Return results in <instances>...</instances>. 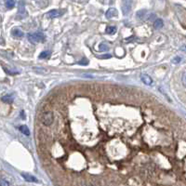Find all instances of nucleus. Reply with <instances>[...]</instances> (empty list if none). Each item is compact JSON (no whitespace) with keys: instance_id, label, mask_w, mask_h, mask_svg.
Listing matches in <instances>:
<instances>
[{"instance_id":"a211bd4d","label":"nucleus","mask_w":186,"mask_h":186,"mask_svg":"<svg viewBox=\"0 0 186 186\" xmlns=\"http://www.w3.org/2000/svg\"><path fill=\"white\" fill-rule=\"evenodd\" d=\"M181 82H183V85L186 87V73H184L181 76Z\"/></svg>"},{"instance_id":"f3484780","label":"nucleus","mask_w":186,"mask_h":186,"mask_svg":"<svg viewBox=\"0 0 186 186\" xmlns=\"http://www.w3.org/2000/svg\"><path fill=\"white\" fill-rule=\"evenodd\" d=\"M10 185V183L8 180H6L5 179H1V186H8Z\"/></svg>"},{"instance_id":"0eeeda50","label":"nucleus","mask_w":186,"mask_h":186,"mask_svg":"<svg viewBox=\"0 0 186 186\" xmlns=\"http://www.w3.org/2000/svg\"><path fill=\"white\" fill-rule=\"evenodd\" d=\"M141 81H143L145 85H152V83H153V79L150 77L148 74H143L141 76Z\"/></svg>"},{"instance_id":"ddd939ff","label":"nucleus","mask_w":186,"mask_h":186,"mask_svg":"<svg viewBox=\"0 0 186 186\" xmlns=\"http://www.w3.org/2000/svg\"><path fill=\"white\" fill-rule=\"evenodd\" d=\"M16 0H6V7L8 10H12L15 7Z\"/></svg>"},{"instance_id":"f257e3e1","label":"nucleus","mask_w":186,"mask_h":186,"mask_svg":"<svg viewBox=\"0 0 186 186\" xmlns=\"http://www.w3.org/2000/svg\"><path fill=\"white\" fill-rule=\"evenodd\" d=\"M28 40L33 43V44H37V43H40L45 41V35L42 33H33V34H28Z\"/></svg>"},{"instance_id":"423d86ee","label":"nucleus","mask_w":186,"mask_h":186,"mask_svg":"<svg viewBox=\"0 0 186 186\" xmlns=\"http://www.w3.org/2000/svg\"><path fill=\"white\" fill-rule=\"evenodd\" d=\"M116 16H117V10L114 8H109V10L105 13V17L107 18V19H112V18L116 17Z\"/></svg>"},{"instance_id":"4468645a","label":"nucleus","mask_w":186,"mask_h":186,"mask_svg":"<svg viewBox=\"0 0 186 186\" xmlns=\"http://www.w3.org/2000/svg\"><path fill=\"white\" fill-rule=\"evenodd\" d=\"M50 55V50H46V51H43L39 54V59H47L48 58Z\"/></svg>"},{"instance_id":"f03ea898","label":"nucleus","mask_w":186,"mask_h":186,"mask_svg":"<svg viewBox=\"0 0 186 186\" xmlns=\"http://www.w3.org/2000/svg\"><path fill=\"white\" fill-rule=\"evenodd\" d=\"M41 122L45 126H50L53 122V113L50 111L44 113L41 116Z\"/></svg>"},{"instance_id":"dca6fc26","label":"nucleus","mask_w":186,"mask_h":186,"mask_svg":"<svg viewBox=\"0 0 186 186\" xmlns=\"http://www.w3.org/2000/svg\"><path fill=\"white\" fill-rule=\"evenodd\" d=\"M172 61V63H174V64H178V63H180V61H181V57H179V56H177V57H175V58L171 61Z\"/></svg>"},{"instance_id":"6ab92c4d","label":"nucleus","mask_w":186,"mask_h":186,"mask_svg":"<svg viewBox=\"0 0 186 186\" xmlns=\"http://www.w3.org/2000/svg\"><path fill=\"white\" fill-rule=\"evenodd\" d=\"M78 63H79V64H82V65H87V64L88 63V61H87V59H83L82 61H78Z\"/></svg>"},{"instance_id":"f8f14e48","label":"nucleus","mask_w":186,"mask_h":186,"mask_svg":"<svg viewBox=\"0 0 186 186\" xmlns=\"http://www.w3.org/2000/svg\"><path fill=\"white\" fill-rule=\"evenodd\" d=\"M106 34H114L116 33V26H107L105 30Z\"/></svg>"},{"instance_id":"7ed1b4c3","label":"nucleus","mask_w":186,"mask_h":186,"mask_svg":"<svg viewBox=\"0 0 186 186\" xmlns=\"http://www.w3.org/2000/svg\"><path fill=\"white\" fill-rule=\"evenodd\" d=\"M64 11L65 10H52L50 11H48L47 15L48 18H58L63 15Z\"/></svg>"},{"instance_id":"1a4fd4ad","label":"nucleus","mask_w":186,"mask_h":186,"mask_svg":"<svg viewBox=\"0 0 186 186\" xmlns=\"http://www.w3.org/2000/svg\"><path fill=\"white\" fill-rule=\"evenodd\" d=\"M2 101H4V103H13V97H12V95H10V94H8V95H5V96H3L2 97Z\"/></svg>"},{"instance_id":"aec40b11","label":"nucleus","mask_w":186,"mask_h":186,"mask_svg":"<svg viewBox=\"0 0 186 186\" xmlns=\"http://www.w3.org/2000/svg\"><path fill=\"white\" fill-rule=\"evenodd\" d=\"M98 58H100V59H107V58H111V55H103V56H98Z\"/></svg>"},{"instance_id":"9d476101","label":"nucleus","mask_w":186,"mask_h":186,"mask_svg":"<svg viewBox=\"0 0 186 186\" xmlns=\"http://www.w3.org/2000/svg\"><path fill=\"white\" fill-rule=\"evenodd\" d=\"M19 130L23 134H24L25 136H30V130L28 128L27 126H20L19 127Z\"/></svg>"},{"instance_id":"20e7f679","label":"nucleus","mask_w":186,"mask_h":186,"mask_svg":"<svg viewBox=\"0 0 186 186\" xmlns=\"http://www.w3.org/2000/svg\"><path fill=\"white\" fill-rule=\"evenodd\" d=\"M21 177L26 180V181H29V183H38V180L35 178L34 176L31 175V174H28V173H25V172H23V173L21 174Z\"/></svg>"},{"instance_id":"4be33fe9","label":"nucleus","mask_w":186,"mask_h":186,"mask_svg":"<svg viewBox=\"0 0 186 186\" xmlns=\"http://www.w3.org/2000/svg\"><path fill=\"white\" fill-rule=\"evenodd\" d=\"M21 116L23 117V119L25 118V114H24V111H21Z\"/></svg>"},{"instance_id":"9b49d317","label":"nucleus","mask_w":186,"mask_h":186,"mask_svg":"<svg viewBox=\"0 0 186 186\" xmlns=\"http://www.w3.org/2000/svg\"><path fill=\"white\" fill-rule=\"evenodd\" d=\"M163 25H164V21L163 20L161 19H157L154 21V27L156 28V29H160L163 27Z\"/></svg>"},{"instance_id":"2eb2a0df","label":"nucleus","mask_w":186,"mask_h":186,"mask_svg":"<svg viewBox=\"0 0 186 186\" xmlns=\"http://www.w3.org/2000/svg\"><path fill=\"white\" fill-rule=\"evenodd\" d=\"M99 50L101 51H107L109 50V47L106 45V44L101 43V44H100V46H99Z\"/></svg>"},{"instance_id":"6e6552de","label":"nucleus","mask_w":186,"mask_h":186,"mask_svg":"<svg viewBox=\"0 0 186 186\" xmlns=\"http://www.w3.org/2000/svg\"><path fill=\"white\" fill-rule=\"evenodd\" d=\"M11 34L15 38L17 39H21V38H23V31H21L20 29H13L11 31Z\"/></svg>"},{"instance_id":"412c9836","label":"nucleus","mask_w":186,"mask_h":186,"mask_svg":"<svg viewBox=\"0 0 186 186\" xmlns=\"http://www.w3.org/2000/svg\"><path fill=\"white\" fill-rule=\"evenodd\" d=\"M180 50H181V51H184V52H186V45H183V46H181L180 47Z\"/></svg>"},{"instance_id":"39448f33","label":"nucleus","mask_w":186,"mask_h":186,"mask_svg":"<svg viewBox=\"0 0 186 186\" xmlns=\"http://www.w3.org/2000/svg\"><path fill=\"white\" fill-rule=\"evenodd\" d=\"M130 8H131L130 1H128V0H124V1H123V6H122V10H123L124 14H125V15L127 14V13L130 11Z\"/></svg>"}]
</instances>
